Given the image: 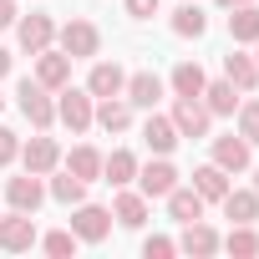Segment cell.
I'll return each instance as SVG.
<instances>
[{
	"label": "cell",
	"mask_w": 259,
	"mask_h": 259,
	"mask_svg": "<svg viewBox=\"0 0 259 259\" xmlns=\"http://www.w3.org/2000/svg\"><path fill=\"white\" fill-rule=\"evenodd\" d=\"M21 112H26V122L36 127V133H46V127L56 122V102H51V87H41V81H21Z\"/></svg>",
	"instance_id": "cell-1"
},
{
	"label": "cell",
	"mask_w": 259,
	"mask_h": 259,
	"mask_svg": "<svg viewBox=\"0 0 259 259\" xmlns=\"http://www.w3.org/2000/svg\"><path fill=\"white\" fill-rule=\"evenodd\" d=\"M208 122H213V112L203 107V97H178V102H173L178 138H208Z\"/></svg>",
	"instance_id": "cell-2"
},
{
	"label": "cell",
	"mask_w": 259,
	"mask_h": 259,
	"mask_svg": "<svg viewBox=\"0 0 259 259\" xmlns=\"http://www.w3.org/2000/svg\"><path fill=\"white\" fill-rule=\"evenodd\" d=\"M56 117L71 127V133H87V127H92V117H97V107H92V92L61 87V97H56Z\"/></svg>",
	"instance_id": "cell-3"
},
{
	"label": "cell",
	"mask_w": 259,
	"mask_h": 259,
	"mask_svg": "<svg viewBox=\"0 0 259 259\" xmlns=\"http://www.w3.org/2000/svg\"><path fill=\"white\" fill-rule=\"evenodd\" d=\"M71 234H76L81 244H102V239L112 234V213L97 208V203H76V213H71Z\"/></svg>",
	"instance_id": "cell-4"
},
{
	"label": "cell",
	"mask_w": 259,
	"mask_h": 259,
	"mask_svg": "<svg viewBox=\"0 0 259 259\" xmlns=\"http://www.w3.org/2000/svg\"><path fill=\"white\" fill-rule=\"evenodd\" d=\"M97 46H102V31H97L92 21H66V26H61V51H66L71 61L97 56Z\"/></svg>",
	"instance_id": "cell-5"
},
{
	"label": "cell",
	"mask_w": 259,
	"mask_h": 259,
	"mask_svg": "<svg viewBox=\"0 0 259 259\" xmlns=\"http://www.w3.org/2000/svg\"><path fill=\"white\" fill-rule=\"evenodd\" d=\"M36 244V219L31 213H6V219H0V249H11V254H26Z\"/></svg>",
	"instance_id": "cell-6"
},
{
	"label": "cell",
	"mask_w": 259,
	"mask_h": 259,
	"mask_svg": "<svg viewBox=\"0 0 259 259\" xmlns=\"http://www.w3.org/2000/svg\"><path fill=\"white\" fill-rule=\"evenodd\" d=\"M36 81L41 87H51V92H61L66 81H71V56L66 51H36Z\"/></svg>",
	"instance_id": "cell-7"
},
{
	"label": "cell",
	"mask_w": 259,
	"mask_h": 259,
	"mask_svg": "<svg viewBox=\"0 0 259 259\" xmlns=\"http://www.w3.org/2000/svg\"><path fill=\"white\" fill-rule=\"evenodd\" d=\"M138 183H143V198H168V193L178 188V168H173L168 158H158V163L138 168Z\"/></svg>",
	"instance_id": "cell-8"
},
{
	"label": "cell",
	"mask_w": 259,
	"mask_h": 259,
	"mask_svg": "<svg viewBox=\"0 0 259 259\" xmlns=\"http://www.w3.org/2000/svg\"><path fill=\"white\" fill-rule=\"evenodd\" d=\"M6 198H11V208H21V213H36V208H41V198H46V183H41V173L11 178V183H6Z\"/></svg>",
	"instance_id": "cell-9"
},
{
	"label": "cell",
	"mask_w": 259,
	"mask_h": 259,
	"mask_svg": "<svg viewBox=\"0 0 259 259\" xmlns=\"http://www.w3.org/2000/svg\"><path fill=\"white\" fill-rule=\"evenodd\" d=\"M122 87H127V71L117 61H97L92 76H87V92L92 97H122Z\"/></svg>",
	"instance_id": "cell-10"
},
{
	"label": "cell",
	"mask_w": 259,
	"mask_h": 259,
	"mask_svg": "<svg viewBox=\"0 0 259 259\" xmlns=\"http://www.w3.org/2000/svg\"><path fill=\"white\" fill-rule=\"evenodd\" d=\"M143 143H148L158 158H168V153L178 148V127H173V117H158V112H153V117L143 122Z\"/></svg>",
	"instance_id": "cell-11"
},
{
	"label": "cell",
	"mask_w": 259,
	"mask_h": 259,
	"mask_svg": "<svg viewBox=\"0 0 259 259\" xmlns=\"http://www.w3.org/2000/svg\"><path fill=\"white\" fill-rule=\"evenodd\" d=\"M21 158H26V173H41V178H46V173L61 163V148H56L51 138H31V143L21 148Z\"/></svg>",
	"instance_id": "cell-12"
},
{
	"label": "cell",
	"mask_w": 259,
	"mask_h": 259,
	"mask_svg": "<svg viewBox=\"0 0 259 259\" xmlns=\"http://www.w3.org/2000/svg\"><path fill=\"white\" fill-rule=\"evenodd\" d=\"M219 203H224V213H229L234 224H254V219H259V193H254V188H229Z\"/></svg>",
	"instance_id": "cell-13"
},
{
	"label": "cell",
	"mask_w": 259,
	"mask_h": 259,
	"mask_svg": "<svg viewBox=\"0 0 259 259\" xmlns=\"http://www.w3.org/2000/svg\"><path fill=\"white\" fill-rule=\"evenodd\" d=\"M178 249H183V254H193V259H203V254H213V249H219V234H213L203 219H193V224H183Z\"/></svg>",
	"instance_id": "cell-14"
},
{
	"label": "cell",
	"mask_w": 259,
	"mask_h": 259,
	"mask_svg": "<svg viewBox=\"0 0 259 259\" xmlns=\"http://www.w3.org/2000/svg\"><path fill=\"white\" fill-rule=\"evenodd\" d=\"M97 127H107V133H127L133 127V102H117V97H102V107H97V117H92Z\"/></svg>",
	"instance_id": "cell-15"
},
{
	"label": "cell",
	"mask_w": 259,
	"mask_h": 259,
	"mask_svg": "<svg viewBox=\"0 0 259 259\" xmlns=\"http://www.w3.org/2000/svg\"><path fill=\"white\" fill-rule=\"evenodd\" d=\"M213 163H219L224 173H244V168H249V143H244V138H219V143H213Z\"/></svg>",
	"instance_id": "cell-16"
},
{
	"label": "cell",
	"mask_w": 259,
	"mask_h": 259,
	"mask_svg": "<svg viewBox=\"0 0 259 259\" xmlns=\"http://www.w3.org/2000/svg\"><path fill=\"white\" fill-rule=\"evenodd\" d=\"M193 188H198V198H203V203H219V198L229 193V173H224L219 163H203V168L193 173Z\"/></svg>",
	"instance_id": "cell-17"
},
{
	"label": "cell",
	"mask_w": 259,
	"mask_h": 259,
	"mask_svg": "<svg viewBox=\"0 0 259 259\" xmlns=\"http://www.w3.org/2000/svg\"><path fill=\"white\" fill-rule=\"evenodd\" d=\"M112 219H117L122 229H143V224H148V198H143V193H117Z\"/></svg>",
	"instance_id": "cell-18"
},
{
	"label": "cell",
	"mask_w": 259,
	"mask_h": 259,
	"mask_svg": "<svg viewBox=\"0 0 259 259\" xmlns=\"http://www.w3.org/2000/svg\"><path fill=\"white\" fill-rule=\"evenodd\" d=\"M102 178H107L112 188H127V183L138 178V158L127 153V148H117L112 158H102Z\"/></svg>",
	"instance_id": "cell-19"
},
{
	"label": "cell",
	"mask_w": 259,
	"mask_h": 259,
	"mask_svg": "<svg viewBox=\"0 0 259 259\" xmlns=\"http://www.w3.org/2000/svg\"><path fill=\"white\" fill-rule=\"evenodd\" d=\"M229 36L244 41V46L259 41V6H254V0H249V6H234V16H229Z\"/></svg>",
	"instance_id": "cell-20"
},
{
	"label": "cell",
	"mask_w": 259,
	"mask_h": 259,
	"mask_svg": "<svg viewBox=\"0 0 259 259\" xmlns=\"http://www.w3.org/2000/svg\"><path fill=\"white\" fill-rule=\"evenodd\" d=\"M51 36H56V26H51V16H26L21 21V46L36 56V51H46L51 46Z\"/></svg>",
	"instance_id": "cell-21"
},
{
	"label": "cell",
	"mask_w": 259,
	"mask_h": 259,
	"mask_svg": "<svg viewBox=\"0 0 259 259\" xmlns=\"http://www.w3.org/2000/svg\"><path fill=\"white\" fill-rule=\"evenodd\" d=\"M234 92H239V87H234L229 76H224V81H203V107H208L213 117H229V112L239 107V97H234Z\"/></svg>",
	"instance_id": "cell-22"
},
{
	"label": "cell",
	"mask_w": 259,
	"mask_h": 259,
	"mask_svg": "<svg viewBox=\"0 0 259 259\" xmlns=\"http://www.w3.org/2000/svg\"><path fill=\"white\" fill-rule=\"evenodd\" d=\"M127 102H133V107H153L158 97H163V81L153 76V71H138V76H127Z\"/></svg>",
	"instance_id": "cell-23"
},
{
	"label": "cell",
	"mask_w": 259,
	"mask_h": 259,
	"mask_svg": "<svg viewBox=\"0 0 259 259\" xmlns=\"http://www.w3.org/2000/svg\"><path fill=\"white\" fill-rule=\"evenodd\" d=\"M224 76H229L239 92H254V87H259V61H254V56H224Z\"/></svg>",
	"instance_id": "cell-24"
},
{
	"label": "cell",
	"mask_w": 259,
	"mask_h": 259,
	"mask_svg": "<svg viewBox=\"0 0 259 259\" xmlns=\"http://www.w3.org/2000/svg\"><path fill=\"white\" fill-rule=\"evenodd\" d=\"M168 213H173L178 224L203 219V198H198V188H173V193H168Z\"/></svg>",
	"instance_id": "cell-25"
},
{
	"label": "cell",
	"mask_w": 259,
	"mask_h": 259,
	"mask_svg": "<svg viewBox=\"0 0 259 259\" xmlns=\"http://www.w3.org/2000/svg\"><path fill=\"white\" fill-rule=\"evenodd\" d=\"M203 81H208V76H203L198 61H178V66H173V92H178V97H203Z\"/></svg>",
	"instance_id": "cell-26"
},
{
	"label": "cell",
	"mask_w": 259,
	"mask_h": 259,
	"mask_svg": "<svg viewBox=\"0 0 259 259\" xmlns=\"http://www.w3.org/2000/svg\"><path fill=\"white\" fill-rule=\"evenodd\" d=\"M66 173H76L81 183L102 178V153H97V148H71V158H66Z\"/></svg>",
	"instance_id": "cell-27"
},
{
	"label": "cell",
	"mask_w": 259,
	"mask_h": 259,
	"mask_svg": "<svg viewBox=\"0 0 259 259\" xmlns=\"http://www.w3.org/2000/svg\"><path fill=\"white\" fill-rule=\"evenodd\" d=\"M56 203H66V208H76L81 198H87V183L76 178V173H61V178H51V188H46Z\"/></svg>",
	"instance_id": "cell-28"
},
{
	"label": "cell",
	"mask_w": 259,
	"mask_h": 259,
	"mask_svg": "<svg viewBox=\"0 0 259 259\" xmlns=\"http://www.w3.org/2000/svg\"><path fill=\"white\" fill-rule=\"evenodd\" d=\"M173 31H178V36H203V31H208V16H203L198 6H178V11H173Z\"/></svg>",
	"instance_id": "cell-29"
},
{
	"label": "cell",
	"mask_w": 259,
	"mask_h": 259,
	"mask_svg": "<svg viewBox=\"0 0 259 259\" xmlns=\"http://www.w3.org/2000/svg\"><path fill=\"white\" fill-rule=\"evenodd\" d=\"M229 254H259V234H254V224H234L229 229V239H219Z\"/></svg>",
	"instance_id": "cell-30"
},
{
	"label": "cell",
	"mask_w": 259,
	"mask_h": 259,
	"mask_svg": "<svg viewBox=\"0 0 259 259\" xmlns=\"http://www.w3.org/2000/svg\"><path fill=\"white\" fill-rule=\"evenodd\" d=\"M239 138L249 148H259V102H244L239 107Z\"/></svg>",
	"instance_id": "cell-31"
},
{
	"label": "cell",
	"mask_w": 259,
	"mask_h": 259,
	"mask_svg": "<svg viewBox=\"0 0 259 259\" xmlns=\"http://www.w3.org/2000/svg\"><path fill=\"white\" fill-rule=\"evenodd\" d=\"M41 249H46V254H56V259H66V254H76V234H71V229H56V234H46V239H41Z\"/></svg>",
	"instance_id": "cell-32"
},
{
	"label": "cell",
	"mask_w": 259,
	"mask_h": 259,
	"mask_svg": "<svg viewBox=\"0 0 259 259\" xmlns=\"http://www.w3.org/2000/svg\"><path fill=\"white\" fill-rule=\"evenodd\" d=\"M16 158H21V138L11 133V127H0V168L16 163Z\"/></svg>",
	"instance_id": "cell-33"
},
{
	"label": "cell",
	"mask_w": 259,
	"mask_h": 259,
	"mask_svg": "<svg viewBox=\"0 0 259 259\" xmlns=\"http://www.w3.org/2000/svg\"><path fill=\"white\" fill-rule=\"evenodd\" d=\"M173 249H178V239H163V234H153V239L143 244V254H148V259H168Z\"/></svg>",
	"instance_id": "cell-34"
},
{
	"label": "cell",
	"mask_w": 259,
	"mask_h": 259,
	"mask_svg": "<svg viewBox=\"0 0 259 259\" xmlns=\"http://www.w3.org/2000/svg\"><path fill=\"white\" fill-rule=\"evenodd\" d=\"M158 11V0H127V16H133V21H148Z\"/></svg>",
	"instance_id": "cell-35"
},
{
	"label": "cell",
	"mask_w": 259,
	"mask_h": 259,
	"mask_svg": "<svg viewBox=\"0 0 259 259\" xmlns=\"http://www.w3.org/2000/svg\"><path fill=\"white\" fill-rule=\"evenodd\" d=\"M0 26H16V0H0Z\"/></svg>",
	"instance_id": "cell-36"
},
{
	"label": "cell",
	"mask_w": 259,
	"mask_h": 259,
	"mask_svg": "<svg viewBox=\"0 0 259 259\" xmlns=\"http://www.w3.org/2000/svg\"><path fill=\"white\" fill-rule=\"evenodd\" d=\"M11 71V51H0V76H6Z\"/></svg>",
	"instance_id": "cell-37"
},
{
	"label": "cell",
	"mask_w": 259,
	"mask_h": 259,
	"mask_svg": "<svg viewBox=\"0 0 259 259\" xmlns=\"http://www.w3.org/2000/svg\"><path fill=\"white\" fill-rule=\"evenodd\" d=\"M219 6H229V11H234V6H249V0H219Z\"/></svg>",
	"instance_id": "cell-38"
},
{
	"label": "cell",
	"mask_w": 259,
	"mask_h": 259,
	"mask_svg": "<svg viewBox=\"0 0 259 259\" xmlns=\"http://www.w3.org/2000/svg\"><path fill=\"white\" fill-rule=\"evenodd\" d=\"M254 193H259V168H254Z\"/></svg>",
	"instance_id": "cell-39"
},
{
	"label": "cell",
	"mask_w": 259,
	"mask_h": 259,
	"mask_svg": "<svg viewBox=\"0 0 259 259\" xmlns=\"http://www.w3.org/2000/svg\"><path fill=\"white\" fill-rule=\"evenodd\" d=\"M0 107H6V97H0Z\"/></svg>",
	"instance_id": "cell-40"
},
{
	"label": "cell",
	"mask_w": 259,
	"mask_h": 259,
	"mask_svg": "<svg viewBox=\"0 0 259 259\" xmlns=\"http://www.w3.org/2000/svg\"><path fill=\"white\" fill-rule=\"evenodd\" d=\"M254 46H259V41H254ZM254 61H259V56H254Z\"/></svg>",
	"instance_id": "cell-41"
}]
</instances>
